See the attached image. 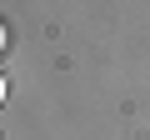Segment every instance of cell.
Masks as SVG:
<instances>
[{"label":"cell","instance_id":"cell-1","mask_svg":"<svg viewBox=\"0 0 150 140\" xmlns=\"http://www.w3.org/2000/svg\"><path fill=\"white\" fill-rule=\"evenodd\" d=\"M0 100H5V80H0Z\"/></svg>","mask_w":150,"mask_h":140},{"label":"cell","instance_id":"cell-2","mask_svg":"<svg viewBox=\"0 0 150 140\" xmlns=\"http://www.w3.org/2000/svg\"><path fill=\"white\" fill-rule=\"evenodd\" d=\"M0 45H5V30H0Z\"/></svg>","mask_w":150,"mask_h":140}]
</instances>
